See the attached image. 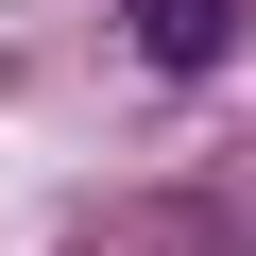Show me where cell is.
Returning <instances> with one entry per match:
<instances>
[{
    "label": "cell",
    "mask_w": 256,
    "mask_h": 256,
    "mask_svg": "<svg viewBox=\"0 0 256 256\" xmlns=\"http://www.w3.org/2000/svg\"><path fill=\"white\" fill-rule=\"evenodd\" d=\"M120 18H137L154 68H222V52H239V0H120Z\"/></svg>",
    "instance_id": "cell-1"
}]
</instances>
